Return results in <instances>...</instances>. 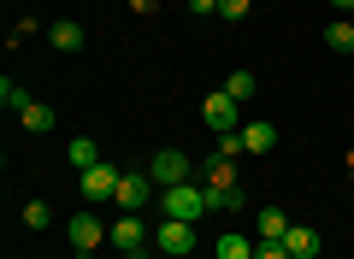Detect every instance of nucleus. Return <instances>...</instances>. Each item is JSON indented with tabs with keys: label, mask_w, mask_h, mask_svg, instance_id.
Masks as SVG:
<instances>
[{
	"label": "nucleus",
	"mask_w": 354,
	"mask_h": 259,
	"mask_svg": "<svg viewBox=\"0 0 354 259\" xmlns=\"http://www.w3.org/2000/svg\"><path fill=\"white\" fill-rule=\"evenodd\" d=\"M218 153H225V160H242V153H248V142H242V130H225V136H218Z\"/></svg>",
	"instance_id": "nucleus-21"
},
{
	"label": "nucleus",
	"mask_w": 354,
	"mask_h": 259,
	"mask_svg": "<svg viewBox=\"0 0 354 259\" xmlns=\"http://www.w3.org/2000/svg\"><path fill=\"white\" fill-rule=\"evenodd\" d=\"M218 12H225L230 24H242V18H248V0H218Z\"/></svg>",
	"instance_id": "nucleus-23"
},
{
	"label": "nucleus",
	"mask_w": 354,
	"mask_h": 259,
	"mask_svg": "<svg viewBox=\"0 0 354 259\" xmlns=\"http://www.w3.org/2000/svg\"><path fill=\"white\" fill-rule=\"evenodd\" d=\"M48 41H53L59 53H77V48H83V24H71V18H59V24L48 30Z\"/></svg>",
	"instance_id": "nucleus-13"
},
{
	"label": "nucleus",
	"mask_w": 354,
	"mask_h": 259,
	"mask_svg": "<svg viewBox=\"0 0 354 259\" xmlns=\"http://www.w3.org/2000/svg\"><path fill=\"white\" fill-rule=\"evenodd\" d=\"M254 259H290V247H283V242H260V247H254Z\"/></svg>",
	"instance_id": "nucleus-24"
},
{
	"label": "nucleus",
	"mask_w": 354,
	"mask_h": 259,
	"mask_svg": "<svg viewBox=\"0 0 354 259\" xmlns=\"http://www.w3.org/2000/svg\"><path fill=\"white\" fill-rule=\"evenodd\" d=\"M136 259H148V253H136Z\"/></svg>",
	"instance_id": "nucleus-27"
},
{
	"label": "nucleus",
	"mask_w": 354,
	"mask_h": 259,
	"mask_svg": "<svg viewBox=\"0 0 354 259\" xmlns=\"http://www.w3.org/2000/svg\"><path fill=\"white\" fill-rule=\"evenodd\" d=\"M153 189H160V183H153V177L148 171H124V177H118V207H124V212H142V207H148V200H153Z\"/></svg>",
	"instance_id": "nucleus-7"
},
{
	"label": "nucleus",
	"mask_w": 354,
	"mask_h": 259,
	"mask_svg": "<svg viewBox=\"0 0 354 259\" xmlns=\"http://www.w3.org/2000/svg\"><path fill=\"white\" fill-rule=\"evenodd\" d=\"M213 212H242V189H213Z\"/></svg>",
	"instance_id": "nucleus-22"
},
{
	"label": "nucleus",
	"mask_w": 354,
	"mask_h": 259,
	"mask_svg": "<svg viewBox=\"0 0 354 259\" xmlns=\"http://www.w3.org/2000/svg\"><path fill=\"white\" fill-rule=\"evenodd\" d=\"M153 247H160L165 259H189V253H195V224L160 218V224H153Z\"/></svg>",
	"instance_id": "nucleus-3"
},
{
	"label": "nucleus",
	"mask_w": 354,
	"mask_h": 259,
	"mask_svg": "<svg viewBox=\"0 0 354 259\" xmlns=\"http://www.w3.org/2000/svg\"><path fill=\"white\" fill-rule=\"evenodd\" d=\"M254 88H260V83H254L248 71H230V77H225V95L236 100V106H242V100H254Z\"/></svg>",
	"instance_id": "nucleus-18"
},
{
	"label": "nucleus",
	"mask_w": 354,
	"mask_h": 259,
	"mask_svg": "<svg viewBox=\"0 0 354 259\" xmlns=\"http://www.w3.org/2000/svg\"><path fill=\"white\" fill-rule=\"evenodd\" d=\"M201 183L207 189H236V160H225V153L201 160Z\"/></svg>",
	"instance_id": "nucleus-10"
},
{
	"label": "nucleus",
	"mask_w": 354,
	"mask_h": 259,
	"mask_svg": "<svg viewBox=\"0 0 354 259\" xmlns=\"http://www.w3.org/2000/svg\"><path fill=\"white\" fill-rule=\"evenodd\" d=\"M242 142H248V153H272V148H278V124H248Z\"/></svg>",
	"instance_id": "nucleus-14"
},
{
	"label": "nucleus",
	"mask_w": 354,
	"mask_h": 259,
	"mask_svg": "<svg viewBox=\"0 0 354 259\" xmlns=\"http://www.w3.org/2000/svg\"><path fill=\"white\" fill-rule=\"evenodd\" d=\"M254 236H260V242H283V236H290V212H283V207H260Z\"/></svg>",
	"instance_id": "nucleus-9"
},
{
	"label": "nucleus",
	"mask_w": 354,
	"mask_h": 259,
	"mask_svg": "<svg viewBox=\"0 0 354 259\" xmlns=\"http://www.w3.org/2000/svg\"><path fill=\"white\" fill-rule=\"evenodd\" d=\"M148 177H153L160 189H171V183H189V177H195V165H189V153L160 148V153H153V165H148Z\"/></svg>",
	"instance_id": "nucleus-4"
},
{
	"label": "nucleus",
	"mask_w": 354,
	"mask_h": 259,
	"mask_svg": "<svg viewBox=\"0 0 354 259\" xmlns=\"http://www.w3.org/2000/svg\"><path fill=\"white\" fill-rule=\"evenodd\" d=\"M236 112H242V106L225 95V88L201 100V118H207V130H218V136H225V130H242V124H236Z\"/></svg>",
	"instance_id": "nucleus-8"
},
{
	"label": "nucleus",
	"mask_w": 354,
	"mask_h": 259,
	"mask_svg": "<svg viewBox=\"0 0 354 259\" xmlns=\"http://www.w3.org/2000/svg\"><path fill=\"white\" fill-rule=\"evenodd\" d=\"M254 247H260V242H248L242 230H225V236L213 242V253H218V259H254Z\"/></svg>",
	"instance_id": "nucleus-12"
},
{
	"label": "nucleus",
	"mask_w": 354,
	"mask_h": 259,
	"mask_svg": "<svg viewBox=\"0 0 354 259\" xmlns=\"http://www.w3.org/2000/svg\"><path fill=\"white\" fill-rule=\"evenodd\" d=\"M148 242H153V236H148V224H142V212H124V218L113 224V247H118L124 259H136Z\"/></svg>",
	"instance_id": "nucleus-6"
},
{
	"label": "nucleus",
	"mask_w": 354,
	"mask_h": 259,
	"mask_svg": "<svg viewBox=\"0 0 354 259\" xmlns=\"http://www.w3.org/2000/svg\"><path fill=\"white\" fill-rule=\"evenodd\" d=\"M65 236H71V253H95V247L113 236V224H101V212L83 207L77 218H65Z\"/></svg>",
	"instance_id": "nucleus-2"
},
{
	"label": "nucleus",
	"mask_w": 354,
	"mask_h": 259,
	"mask_svg": "<svg viewBox=\"0 0 354 259\" xmlns=\"http://www.w3.org/2000/svg\"><path fill=\"white\" fill-rule=\"evenodd\" d=\"M325 48L330 53H354V24H348V18H337V24L325 30Z\"/></svg>",
	"instance_id": "nucleus-17"
},
{
	"label": "nucleus",
	"mask_w": 354,
	"mask_h": 259,
	"mask_svg": "<svg viewBox=\"0 0 354 259\" xmlns=\"http://www.w3.org/2000/svg\"><path fill=\"white\" fill-rule=\"evenodd\" d=\"M283 247H290V259H319V230H307V224H290V236H283Z\"/></svg>",
	"instance_id": "nucleus-11"
},
{
	"label": "nucleus",
	"mask_w": 354,
	"mask_h": 259,
	"mask_svg": "<svg viewBox=\"0 0 354 259\" xmlns=\"http://www.w3.org/2000/svg\"><path fill=\"white\" fill-rule=\"evenodd\" d=\"M24 224H30V230H48V224H53V207H48V200H30V207H24Z\"/></svg>",
	"instance_id": "nucleus-20"
},
{
	"label": "nucleus",
	"mask_w": 354,
	"mask_h": 259,
	"mask_svg": "<svg viewBox=\"0 0 354 259\" xmlns=\"http://www.w3.org/2000/svg\"><path fill=\"white\" fill-rule=\"evenodd\" d=\"M189 12H195V18H207V12H218V0H189Z\"/></svg>",
	"instance_id": "nucleus-25"
},
{
	"label": "nucleus",
	"mask_w": 354,
	"mask_h": 259,
	"mask_svg": "<svg viewBox=\"0 0 354 259\" xmlns=\"http://www.w3.org/2000/svg\"><path fill=\"white\" fill-rule=\"evenodd\" d=\"M330 6H337V18H348V12H354V0H330Z\"/></svg>",
	"instance_id": "nucleus-26"
},
{
	"label": "nucleus",
	"mask_w": 354,
	"mask_h": 259,
	"mask_svg": "<svg viewBox=\"0 0 354 259\" xmlns=\"http://www.w3.org/2000/svg\"><path fill=\"white\" fill-rule=\"evenodd\" d=\"M18 118H24V130H30V136H41V130H53V106H41V100H30V106L18 112Z\"/></svg>",
	"instance_id": "nucleus-16"
},
{
	"label": "nucleus",
	"mask_w": 354,
	"mask_h": 259,
	"mask_svg": "<svg viewBox=\"0 0 354 259\" xmlns=\"http://www.w3.org/2000/svg\"><path fill=\"white\" fill-rule=\"evenodd\" d=\"M160 212H165V218L195 224L201 212H213V189H207V183H171V189H160Z\"/></svg>",
	"instance_id": "nucleus-1"
},
{
	"label": "nucleus",
	"mask_w": 354,
	"mask_h": 259,
	"mask_svg": "<svg viewBox=\"0 0 354 259\" xmlns=\"http://www.w3.org/2000/svg\"><path fill=\"white\" fill-rule=\"evenodd\" d=\"M118 177H124V171H113V165H88V171L83 177H77V189H83V200H88V207H101V200H113L118 195Z\"/></svg>",
	"instance_id": "nucleus-5"
},
{
	"label": "nucleus",
	"mask_w": 354,
	"mask_h": 259,
	"mask_svg": "<svg viewBox=\"0 0 354 259\" xmlns=\"http://www.w3.org/2000/svg\"><path fill=\"white\" fill-rule=\"evenodd\" d=\"M0 106H6V112H24V106H30L24 83H12V77H6V83H0Z\"/></svg>",
	"instance_id": "nucleus-19"
},
{
	"label": "nucleus",
	"mask_w": 354,
	"mask_h": 259,
	"mask_svg": "<svg viewBox=\"0 0 354 259\" xmlns=\"http://www.w3.org/2000/svg\"><path fill=\"white\" fill-rule=\"evenodd\" d=\"M65 160H71L77 171H88V165H101V148H95V136H77L71 148H65Z\"/></svg>",
	"instance_id": "nucleus-15"
}]
</instances>
